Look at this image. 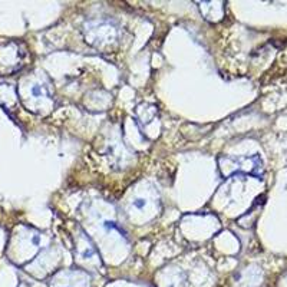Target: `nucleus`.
<instances>
[{"label": "nucleus", "instance_id": "1", "mask_svg": "<svg viewBox=\"0 0 287 287\" xmlns=\"http://www.w3.org/2000/svg\"><path fill=\"white\" fill-rule=\"evenodd\" d=\"M134 204H135V207H138V208H142L144 204H145V201H142V200H137Z\"/></svg>", "mask_w": 287, "mask_h": 287}]
</instances>
